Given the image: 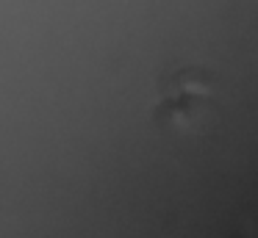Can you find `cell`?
I'll list each match as a JSON object with an SVG mask.
<instances>
[{"label": "cell", "mask_w": 258, "mask_h": 238, "mask_svg": "<svg viewBox=\"0 0 258 238\" xmlns=\"http://www.w3.org/2000/svg\"><path fill=\"white\" fill-rule=\"evenodd\" d=\"M211 103H214V77L206 69L186 66V69H178L161 81L153 114L164 125L186 130V127H195L206 116Z\"/></svg>", "instance_id": "6da1fadb"}]
</instances>
